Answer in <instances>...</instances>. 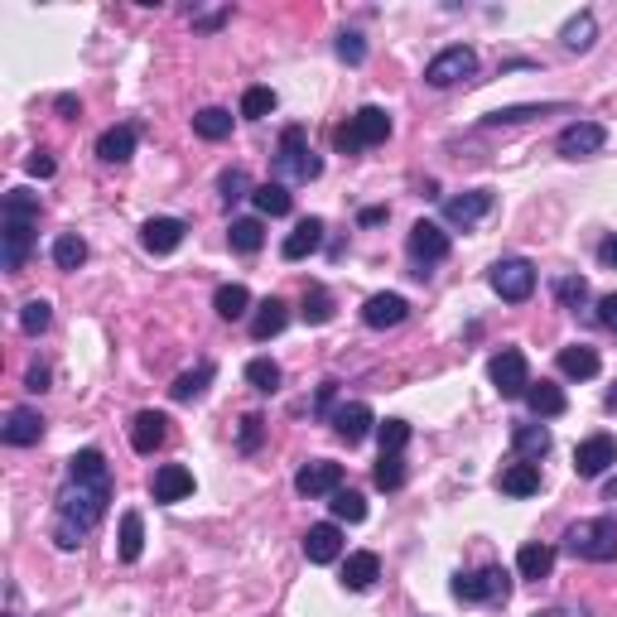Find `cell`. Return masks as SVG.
Segmentation results:
<instances>
[{"label":"cell","mask_w":617,"mask_h":617,"mask_svg":"<svg viewBox=\"0 0 617 617\" xmlns=\"http://www.w3.org/2000/svg\"><path fill=\"white\" fill-rule=\"evenodd\" d=\"M564 550L574 560H589V564H608L617 560V521L613 516H589V521H574L564 531Z\"/></svg>","instance_id":"obj_3"},{"label":"cell","mask_w":617,"mask_h":617,"mask_svg":"<svg viewBox=\"0 0 617 617\" xmlns=\"http://www.w3.org/2000/svg\"><path fill=\"white\" fill-rule=\"evenodd\" d=\"M25 386H29V391H49V367H44V362H34V367H29V376H25Z\"/></svg>","instance_id":"obj_54"},{"label":"cell","mask_w":617,"mask_h":617,"mask_svg":"<svg viewBox=\"0 0 617 617\" xmlns=\"http://www.w3.org/2000/svg\"><path fill=\"white\" fill-rule=\"evenodd\" d=\"M184 232H188L184 217H150V222L140 227V242H145L150 256H169V251H179Z\"/></svg>","instance_id":"obj_16"},{"label":"cell","mask_w":617,"mask_h":617,"mask_svg":"<svg viewBox=\"0 0 617 617\" xmlns=\"http://www.w3.org/2000/svg\"><path fill=\"white\" fill-rule=\"evenodd\" d=\"M497 487L507 492V497H536L540 492V468L536 463H511L497 473Z\"/></svg>","instance_id":"obj_29"},{"label":"cell","mask_w":617,"mask_h":617,"mask_svg":"<svg viewBox=\"0 0 617 617\" xmlns=\"http://www.w3.org/2000/svg\"><path fill=\"white\" fill-rule=\"evenodd\" d=\"M222 203H227V208H232V203H237V198H246V169H227V174H222Z\"/></svg>","instance_id":"obj_51"},{"label":"cell","mask_w":617,"mask_h":617,"mask_svg":"<svg viewBox=\"0 0 617 617\" xmlns=\"http://www.w3.org/2000/svg\"><path fill=\"white\" fill-rule=\"evenodd\" d=\"M492 203H497V198H492V188H473V193H458V198H449V203H444V217H449L454 227H463V232H468V227H478V222L492 213Z\"/></svg>","instance_id":"obj_15"},{"label":"cell","mask_w":617,"mask_h":617,"mask_svg":"<svg viewBox=\"0 0 617 617\" xmlns=\"http://www.w3.org/2000/svg\"><path fill=\"white\" fill-rule=\"evenodd\" d=\"M526 405H531L536 420H555V415L569 410V401H564V391L555 381H531V386H526Z\"/></svg>","instance_id":"obj_25"},{"label":"cell","mask_w":617,"mask_h":617,"mask_svg":"<svg viewBox=\"0 0 617 617\" xmlns=\"http://www.w3.org/2000/svg\"><path fill=\"white\" fill-rule=\"evenodd\" d=\"M299 314H304V323H328L333 319V295H328L323 285H309V290H304V304H299Z\"/></svg>","instance_id":"obj_42"},{"label":"cell","mask_w":617,"mask_h":617,"mask_svg":"<svg viewBox=\"0 0 617 617\" xmlns=\"http://www.w3.org/2000/svg\"><path fill=\"white\" fill-rule=\"evenodd\" d=\"M598 323L617 333V295H603V299H598Z\"/></svg>","instance_id":"obj_53"},{"label":"cell","mask_w":617,"mask_h":617,"mask_svg":"<svg viewBox=\"0 0 617 617\" xmlns=\"http://www.w3.org/2000/svg\"><path fill=\"white\" fill-rule=\"evenodd\" d=\"M111 468H107V454L102 449H78L68 458V483H107Z\"/></svg>","instance_id":"obj_27"},{"label":"cell","mask_w":617,"mask_h":617,"mask_svg":"<svg viewBox=\"0 0 617 617\" xmlns=\"http://www.w3.org/2000/svg\"><path fill=\"white\" fill-rule=\"evenodd\" d=\"M338 487H343V463H333V458H314L295 473L299 497H333Z\"/></svg>","instance_id":"obj_11"},{"label":"cell","mask_w":617,"mask_h":617,"mask_svg":"<svg viewBox=\"0 0 617 617\" xmlns=\"http://www.w3.org/2000/svg\"><path fill=\"white\" fill-rule=\"evenodd\" d=\"M82 261H87V242H82L78 232H63L54 242V266L58 270H78Z\"/></svg>","instance_id":"obj_41"},{"label":"cell","mask_w":617,"mask_h":617,"mask_svg":"<svg viewBox=\"0 0 617 617\" xmlns=\"http://www.w3.org/2000/svg\"><path fill=\"white\" fill-rule=\"evenodd\" d=\"M449 232H444V227H439V222H425V217H420V222H415V227H410V261H415V275H420V280H425V275H430V266H439V261H444V256H449Z\"/></svg>","instance_id":"obj_8"},{"label":"cell","mask_w":617,"mask_h":617,"mask_svg":"<svg viewBox=\"0 0 617 617\" xmlns=\"http://www.w3.org/2000/svg\"><path fill=\"white\" fill-rule=\"evenodd\" d=\"M598 352L584 348V343H574V348H560V372L569 376V381H589V376H598Z\"/></svg>","instance_id":"obj_33"},{"label":"cell","mask_w":617,"mask_h":617,"mask_svg":"<svg viewBox=\"0 0 617 617\" xmlns=\"http://www.w3.org/2000/svg\"><path fill=\"white\" fill-rule=\"evenodd\" d=\"M261 439H266V420H261V415H246L242 434H237V449H242V454H256V449H261Z\"/></svg>","instance_id":"obj_49"},{"label":"cell","mask_w":617,"mask_h":617,"mask_svg":"<svg viewBox=\"0 0 617 617\" xmlns=\"http://www.w3.org/2000/svg\"><path fill=\"white\" fill-rule=\"evenodd\" d=\"M550 444H555V439H550V430H545V425H516V430H511V449H516V458H521V463H536V458H545V454H550Z\"/></svg>","instance_id":"obj_26"},{"label":"cell","mask_w":617,"mask_h":617,"mask_svg":"<svg viewBox=\"0 0 617 617\" xmlns=\"http://www.w3.org/2000/svg\"><path fill=\"white\" fill-rule=\"evenodd\" d=\"M550 569H555V550L550 545H540V540L521 545V555H516V574L521 579H550Z\"/></svg>","instance_id":"obj_31"},{"label":"cell","mask_w":617,"mask_h":617,"mask_svg":"<svg viewBox=\"0 0 617 617\" xmlns=\"http://www.w3.org/2000/svg\"><path fill=\"white\" fill-rule=\"evenodd\" d=\"M598 261H603L608 270H617V232H613V237H608L603 246H598Z\"/></svg>","instance_id":"obj_56"},{"label":"cell","mask_w":617,"mask_h":617,"mask_svg":"<svg viewBox=\"0 0 617 617\" xmlns=\"http://www.w3.org/2000/svg\"><path fill=\"white\" fill-rule=\"evenodd\" d=\"M34 227H39V193L29 188H10L0 203V261L5 270H20L34 246Z\"/></svg>","instance_id":"obj_2"},{"label":"cell","mask_w":617,"mask_h":617,"mask_svg":"<svg viewBox=\"0 0 617 617\" xmlns=\"http://www.w3.org/2000/svg\"><path fill=\"white\" fill-rule=\"evenodd\" d=\"M473 73H478V54L468 44H454V49H444V54H434L425 63V82L430 87H454V82L473 78Z\"/></svg>","instance_id":"obj_10"},{"label":"cell","mask_w":617,"mask_h":617,"mask_svg":"<svg viewBox=\"0 0 617 617\" xmlns=\"http://www.w3.org/2000/svg\"><path fill=\"white\" fill-rule=\"evenodd\" d=\"M0 439H5L10 449L39 444V439H44V415H39L34 405H15V410L5 415V425H0Z\"/></svg>","instance_id":"obj_14"},{"label":"cell","mask_w":617,"mask_h":617,"mask_svg":"<svg viewBox=\"0 0 617 617\" xmlns=\"http://www.w3.org/2000/svg\"><path fill=\"white\" fill-rule=\"evenodd\" d=\"M319 246H323V217H304L295 232L285 237L280 256H285V261H304V256H314Z\"/></svg>","instance_id":"obj_23"},{"label":"cell","mask_w":617,"mask_h":617,"mask_svg":"<svg viewBox=\"0 0 617 617\" xmlns=\"http://www.w3.org/2000/svg\"><path fill=\"white\" fill-rule=\"evenodd\" d=\"M213 376H217V367H213V362H198L193 372H184V376H179V381H174V386H169V396H174V401H179V405L198 401V396H203V391L213 386Z\"/></svg>","instance_id":"obj_32"},{"label":"cell","mask_w":617,"mask_h":617,"mask_svg":"<svg viewBox=\"0 0 617 617\" xmlns=\"http://www.w3.org/2000/svg\"><path fill=\"white\" fill-rule=\"evenodd\" d=\"M338 58H343V63H352V68H357V63L367 58V39H362L357 29H343V34H338Z\"/></svg>","instance_id":"obj_50"},{"label":"cell","mask_w":617,"mask_h":617,"mask_svg":"<svg viewBox=\"0 0 617 617\" xmlns=\"http://www.w3.org/2000/svg\"><path fill=\"white\" fill-rule=\"evenodd\" d=\"M507 593H511V574L502 564H487L478 574H458L454 579L458 603H487V598H507Z\"/></svg>","instance_id":"obj_9"},{"label":"cell","mask_w":617,"mask_h":617,"mask_svg":"<svg viewBox=\"0 0 617 617\" xmlns=\"http://www.w3.org/2000/svg\"><path fill=\"white\" fill-rule=\"evenodd\" d=\"M145 555V521H140V511H126L121 516V560L135 564Z\"/></svg>","instance_id":"obj_36"},{"label":"cell","mask_w":617,"mask_h":617,"mask_svg":"<svg viewBox=\"0 0 617 617\" xmlns=\"http://www.w3.org/2000/svg\"><path fill=\"white\" fill-rule=\"evenodd\" d=\"M213 309H217V319H227V323H237L246 319V309H251V290L246 285H217V295H213Z\"/></svg>","instance_id":"obj_34"},{"label":"cell","mask_w":617,"mask_h":617,"mask_svg":"<svg viewBox=\"0 0 617 617\" xmlns=\"http://www.w3.org/2000/svg\"><path fill=\"white\" fill-rule=\"evenodd\" d=\"M150 497L155 502H184V497H193V473L184 463H160L155 478H150Z\"/></svg>","instance_id":"obj_17"},{"label":"cell","mask_w":617,"mask_h":617,"mask_svg":"<svg viewBox=\"0 0 617 617\" xmlns=\"http://www.w3.org/2000/svg\"><path fill=\"white\" fill-rule=\"evenodd\" d=\"M333 396H338V381H323V386H319V401H314V410H319V415H328Z\"/></svg>","instance_id":"obj_55"},{"label":"cell","mask_w":617,"mask_h":617,"mask_svg":"<svg viewBox=\"0 0 617 617\" xmlns=\"http://www.w3.org/2000/svg\"><path fill=\"white\" fill-rule=\"evenodd\" d=\"M376 579H381V555H376V550H357V555H348V564H343V589L367 593Z\"/></svg>","instance_id":"obj_22"},{"label":"cell","mask_w":617,"mask_h":617,"mask_svg":"<svg viewBox=\"0 0 617 617\" xmlns=\"http://www.w3.org/2000/svg\"><path fill=\"white\" fill-rule=\"evenodd\" d=\"M617 463V439L613 434H589L579 449H574V473L579 478H603Z\"/></svg>","instance_id":"obj_12"},{"label":"cell","mask_w":617,"mask_h":617,"mask_svg":"<svg viewBox=\"0 0 617 617\" xmlns=\"http://www.w3.org/2000/svg\"><path fill=\"white\" fill-rule=\"evenodd\" d=\"M372 425H376V415L367 401H352V405H343V410H333V430H338L343 444H362V439L372 434Z\"/></svg>","instance_id":"obj_18"},{"label":"cell","mask_w":617,"mask_h":617,"mask_svg":"<svg viewBox=\"0 0 617 617\" xmlns=\"http://www.w3.org/2000/svg\"><path fill=\"white\" fill-rule=\"evenodd\" d=\"M49 323H54V309H49L44 299H29L25 309H20V328H25L29 338H39V333H44Z\"/></svg>","instance_id":"obj_45"},{"label":"cell","mask_w":617,"mask_h":617,"mask_svg":"<svg viewBox=\"0 0 617 617\" xmlns=\"http://www.w3.org/2000/svg\"><path fill=\"white\" fill-rule=\"evenodd\" d=\"M285 323H290V304L270 295V299H261V304H256V314H251V338H256V343H266V338H275Z\"/></svg>","instance_id":"obj_24"},{"label":"cell","mask_w":617,"mask_h":617,"mask_svg":"<svg viewBox=\"0 0 617 617\" xmlns=\"http://www.w3.org/2000/svg\"><path fill=\"white\" fill-rule=\"evenodd\" d=\"M328 507H333V521H348V526L367 521V497H362V492H352V487H338Z\"/></svg>","instance_id":"obj_38"},{"label":"cell","mask_w":617,"mask_h":617,"mask_svg":"<svg viewBox=\"0 0 617 617\" xmlns=\"http://www.w3.org/2000/svg\"><path fill=\"white\" fill-rule=\"evenodd\" d=\"M227 242H232V251H242V256H256V251L266 246V227H261V217H232Z\"/></svg>","instance_id":"obj_30"},{"label":"cell","mask_w":617,"mask_h":617,"mask_svg":"<svg viewBox=\"0 0 617 617\" xmlns=\"http://www.w3.org/2000/svg\"><path fill=\"white\" fill-rule=\"evenodd\" d=\"M536 617H589V613H579V608H550V613H536Z\"/></svg>","instance_id":"obj_58"},{"label":"cell","mask_w":617,"mask_h":617,"mask_svg":"<svg viewBox=\"0 0 617 617\" xmlns=\"http://www.w3.org/2000/svg\"><path fill=\"white\" fill-rule=\"evenodd\" d=\"M164 439H169V420H164L160 410H140L131 420V449L135 454H155Z\"/></svg>","instance_id":"obj_20"},{"label":"cell","mask_w":617,"mask_h":617,"mask_svg":"<svg viewBox=\"0 0 617 617\" xmlns=\"http://www.w3.org/2000/svg\"><path fill=\"white\" fill-rule=\"evenodd\" d=\"M603 492H608V502H617V478H608V487H603Z\"/></svg>","instance_id":"obj_59"},{"label":"cell","mask_w":617,"mask_h":617,"mask_svg":"<svg viewBox=\"0 0 617 617\" xmlns=\"http://www.w3.org/2000/svg\"><path fill=\"white\" fill-rule=\"evenodd\" d=\"M555 299H560L564 309H579V304L589 299V280H584V275H564V280H555Z\"/></svg>","instance_id":"obj_48"},{"label":"cell","mask_w":617,"mask_h":617,"mask_svg":"<svg viewBox=\"0 0 617 617\" xmlns=\"http://www.w3.org/2000/svg\"><path fill=\"white\" fill-rule=\"evenodd\" d=\"M372 483L381 487V492H396V487L405 483V463H401V454H381V458H376Z\"/></svg>","instance_id":"obj_43"},{"label":"cell","mask_w":617,"mask_h":617,"mask_svg":"<svg viewBox=\"0 0 617 617\" xmlns=\"http://www.w3.org/2000/svg\"><path fill=\"white\" fill-rule=\"evenodd\" d=\"M410 319V304L401 295H372L362 304V323L367 328H396V323Z\"/></svg>","instance_id":"obj_21"},{"label":"cell","mask_w":617,"mask_h":617,"mask_svg":"<svg viewBox=\"0 0 617 617\" xmlns=\"http://www.w3.org/2000/svg\"><path fill=\"white\" fill-rule=\"evenodd\" d=\"M545 111H560V102H545V107H502L483 116L487 126H516V121H531V116H545Z\"/></svg>","instance_id":"obj_47"},{"label":"cell","mask_w":617,"mask_h":617,"mask_svg":"<svg viewBox=\"0 0 617 617\" xmlns=\"http://www.w3.org/2000/svg\"><path fill=\"white\" fill-rule=\"evenodd\" d=\"M193 131L203 135V140H227V135H232V111L203 107L198 116H193Z\"/></svg>","instance_id":"obj_39"},{"label":"cell","mask_w":617,"mask_h":617,"mask_svg":"<svg viewBox=\"0 0 617 617\" xmlns=\"http://www.w3.org/2000/svg\"><path fill=\"white\" fill-rule=\"evenodd\" d=\"M608 410H617V386H613V391H608Z\"/></svg>","instance_id":"obj_60"},{"label":"cell","mask_w":617,"mask_h":617,"mask_svg":"<svg viewBox=\"0 0 617 617\" xmlns=\"http://www.w3.org/2000/svg\"><path fill=\"white\" fill-rule=\"evenodd\" d=\"M304 555L309 564H333L343 555V531H338V521H319V526H309V536H304Z\"/></svg>","instance_id":"obj_19"},{"label":"cell","mask_w":617,"mask_h":617,"mask_svg":"<svg viewBox=\"0 0 617 617\" xmlns=\"http://www.w3.org/2000/svg\"><path fill=\"white\" fill-rule=\"evenodd\" d=\"M487 376H492V386H497L502 401H516V396H526V386H531V362H526L521 348H502L492 357Z\"/></svg>","instance_id":"obj_7"},{"label":"cell","mask_w":617,"mask_h":617,"mask_svg":"<svg viewBox=\"0 0 617 617\" xmlns=\"http://www.w3.org/2000/svg\"><path fill=\"white\" fill-rule=\"evenodd\" d=\"M560 155L564 160H589V155H598L603 145H608V131L598 126V121H574V126H564L560 131Z\"/></svg>","instance_id":"obj_13"},{"label":"cell","mask_w":617,"mask_h":617,"mask_svg":"<svg viewBox=\"0 0 617 617\" xmlns=\"http://www.w3.org/2000/svg\"><path fill=\"white\" fill-rule=\"evenodd\" d=\"M135 155V126H111L97 140V160L102 164H126Z\"/></svg>","instance_id":"obj_28"},{"label":"cell","mask_w":617,"mask_h":617,"mask_svg":"<svg viewBox=\"0 0 617 617\" xmlns=\"http://www.w3.org/2000/svg\"><path fill=\"white\" fill-rule=\"evenodd\" d=\"M487 285H492V295H502L507 304H526V299L536 295V266H531V261H521V256L497 261V266H492V275H487Z\"/></svg>","instance_id":"obj_6"},{"label":"cell","mask_w":617,"mask_h":617,"mask_svg":"<svg viewBox=\"0 0 617 617\" xmlns=\"http://www.w3.org/2000/svg\"><path fill=\"white\" fill-rule=\"evenodd\" d=\"M593 34H598V20L584 10V15H574V20L564 25L560 39H564V49H569V54H584V49H593Z\"/></svg>","instance_id":"obj_37"},{"label":"cell","mask_w":617,"mask_h":617,"mask_svg":"<svg viewBox=\"0 0 617 617\" xmlns=\"http://www.w3.org/2000/svg\"><path fill=\"white\" fill-rule=\"evenodd\" d=\"M391 135V111L386 107H362L348 116V126H338V150L352 155V150H367V145H381Z\"/></svg>","instance_id":"obj_5"},{"label":"cell","mask_w":617,"mask_h":617,"mask_svg":"<svg viewBox=\"0 0 617 617\" xmlns=\"http://www.w3.org/2000/svg\"><path fill=\"white\" fill-rule=\"evenodd\" d=\"M25 169H29V174H39V179H54V169H58V164H54V155H44V150H34V155H29V160H25Z\"/></svg>","instance_id":"obj_52"},{"label":"cell","mask_w":617,"mask_h":617,"mask_svg":"<svg viewBox=\"0 0 617 617\" xmlns=\"http://www.w3.org/2000/svg\"><path fill=\"white\" fill-rule=\"evenodd\" d=\"M376 439H381V454H401L405 444H410V425L405 420H381Z\"/></svg>","instance_id":"obj_46"},{"label":"cell","mask_w":617,"mask_h":617,"mask_svg":"<svg viewBox=\"0 0 617 617\" xmlns=\"http://www.w3.org/2000/svg\"><path fill=\"white\" fill-rule=\"evenodd\" d=\"M386 208H362V213H357V222H362V227H376V222H386Z\"/></svg>","instance_id":"obj_57"},{"label":"cell","mask_w":617,"mask_h":617,"mask_svg":"<svg viewBox=\"0 0 617 617\" xmlns=\"http://www.w3.org/2000/svg\"><path fill=\"white\" fill-rule=\"evenodd\" d=\"M275 174H280V179H295V184H309V179L323 174V160L309 150V131H304V126H285V131H280Z\"/></svg>","instance_id":"obj_4"},{"label":"cell","mask_w":617,"mask_h":617,"mask_svg":"<svg viewBox=\"0 0 617 617\" xmlns=\"http://www.w3.org/2000/svg\"><path fill=\"white\" fill-rule=\"evenodd\" d=\"M246 381L256 386V391H280V381H285V372H280V362H270V357H251L246 362Z\"/></svg>","instance_id":"obj_40"},{"label":"cell","mask_w":617,"mask_h":617,"mask_svg":"<svg viewBox=\"0 0 617 617\" xmlns=\"http://www.w3.org/2000/svg\"><path fill=\"white\" fill-rule=\"evenodd\" d=\"M111 507V478L107 483H68L58 497V521H54V540L58 550H78L82 536L107 516Z\"/></svg>","instance_id":"obj_1"},{"label":"cell","mask_w":617,"mask_h":617,"mask_svg":"<svg viewBox=\"0 0 617 617\" xmlns=\"http://www.w3.org/2000/svg\"><path fill=\"white\" fill-rule=\"evenodd\" d=\"M251 203H256V213H261V217H285L290 208H295V198H290V188H285V184L251 188Z\"/></svg>","instance_id":"obj_35"},{"label":"cell","mask_w":617,"mask_h":617,"mask_svg":"<svg viewBox=\"0 0 617 617\" xmlns=\"http://www.w3.org/2000/svg\"><path fill=\"white\" fill-rule=\"evenodd\" d=\"M275 111V92L270 87H246L242 92V116L246 121H261V116H270Z\"/></svg>","instance_id":"obj_44"}]
</instances>
